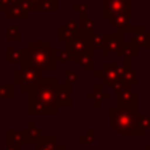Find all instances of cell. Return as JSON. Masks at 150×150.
Listing matches in <instances>:
<instances>
[{"label":"cell","mask_w":150,"mask_h":150,"mask_svg":"<svg viewBox=\"0 0 150 150\" xmlns=\"http://www.w3.org/2000/svg\"><path fill=\"white\" fill-rule=\"evenodd\" d=\"M58 86L57 78L44 76L40 78L28 92V113L31 115H57L58 103H57L55 87Z\"/></svg>","instance_id":"obj_1"},{"label":"cell","mask_w":150,"mask_h":150,"mask_svg":"<svg viewBox=\"0 0 150 150\" xmlns=\"http://www.w3.org/2000/svg\"><path fill=\"white\" fill-rule=\"evenodd\" d=\"M24 57L21 68H33L37 71H57V47L50 40H31L24 47Z\"/></svg>","instance_id":"obj_2"},{"label":"cell","mask_w":150,"mask_h":150,"mask_svg":"<svg viewBox=\"0 0 150 150\" xmlns=\"http://www.w3.org/2000/svg\"><path fill=\"white\" fill-rule=\"evenodd\" d=\"M137 111L126 110L120 107H111L108 110V126L118 134L126 137H144L145 131H140L136 124Z\"/></svg>","instance_id":"obj_3"},{"label":"cell","mask_w":150,"mask_h":150,"mask_svg":"<svg viewBox=\"0 0 150 150\" xmlns=\"http://www.w3.org/2000/svg\"><path fill=\"white\" fill-rule=\"evenodd\" d=\"M40 78H44L42 71H37L33 68H20L13 71V82L15 86H20V91L28 94L29 89L39 81Z\"/></svg>","instance_id":"obj_4"},{"label":"cell","mask_w":150,"mask_h":150,"mask_svg":"<svg viewBox=\"0 0 150 150\" xmlns=\"http://www.w3.org/2000/svg\"><path fill=\"white\" fill-rule=\"evenodd\" d=\"M123 71V65L116 62H105L102 63L100 69H95L94 76L102 81V86H110L111 82L118 81Z\"/></svg>","instance_id":"obj_5"},{"label":"cell","mask_w":150,"mask_h":150,"mask_svg":"<svg viewBox=\"0 0 150 150\" xmlns=\"http://www.w3.org/2000/svg\"><path fill=\"white\" fill-rule=\"evenodd\" d=\"M116 34H120L121 37L127 36L131 37L134 44L140 49H150V33L144 26H127L121 31H116Z\"/></svg>","instance_id":"obj_6"},{"label":"cell","mask_w":150,"mask_h":150,"mask_svg":"<svg viewBox=\"0 0 150 150\" xmlns=\"http://www.w3.org/2000/svg\"><path fill=\"white\" fill-rule=\"evenodd\" d=\"M65 49L68 50L71 55H82V53L94 55V52H95L91 45L89 36H84V34H76L69 42L65 44Z\"/></svg>","instance_id":"obj_7"},{"label":"cell","mask_w":150,"mask_h":150,"mask_svg":"<svg viewBox=\"0 0 150 150\" xmlns=\"http://www.w3.org/2000/svg\"><path fill=\"white\" fill-rule=\"evenodd\" d=\"M131 11V0H102V16L108 20L111 15Z\"/></svg>","instance_id":"obj_8"},{"label":"cell","mask_w":150,"mask_h":150,"mask_svg":"<svg viewBox=\"0 0 150 150\" xmlns=\"http://www.w3.org/2000/svg\"><path fill=\"white\" fill-rule=\"evenodd\" d=\"M18 136H20V140H21V145H36L40 139H42V131L37 127V124L34 121H31L26 127H21L18 131Z\"/></svg>","instance_id":"obj_9"},{"label":"cell","mask_w":150,"mask_h":150,"mask_svg":"<svg viewBox=\"0 0 150 150\" xmlns=\"http://www.w3.org/2000/svg\"><path fill=\"white\" fill-rule=\"evenodd\" d=\"M116 103L120 108L137 111V108H139V95L136 92H132L131 87H126L116 94Z\"/></svg>","instance_id":"obj_10"},{"label":"cell","mask_w":150,"mask_h":150,"mask_svg":"<svg viewBox=\"0 0 150 150\" xmlns=\"http://www.w3.org/2000/svg\"><path fill=\"white\" fill-rule=\"evenodd\" d=\"M124 37H121L116 33H105V40L103 45L100 49V53L103 57L107 55H120V49H121V42Z\"/></svg>","instance_id":"obj_11"},{"label":"cell","mask_w":150,"mask_h":150,"mask_svg":"<svg viewBox=\"0 0 150 150\" xmlns=\"http://www.w3.org/2000/svg\"><path fill=\"white\" fill-rule=\"evenodd\" d=\"M5 15H7V20H26L29 16V10L21 0H13L7 7Z\"/></svg>","instance_id":"obj_12"},{"label":"cell","mask_w":150,"mask_h":150,"mask_svg":"<svg viewBox=\"0 0 150 150\" xmlns=\"http://www.w3.org/2000/svg\"><path fill=\"white\" fill-rule=\"evenodd\" d=\"M121 65H123V71H121L120 81L123 82L124 86H127V87L132 89V86L139 84V78H137L136 71H134L132 66H131V60L129 58H124Z\"/></svg>","instance_id":"obj_13"},{"label":"cell","mask_w":150,"mask_h":150,"mask_svg":"<svg viewBox=\"0 0 150 150\" xmlns=\"http://www.w3.org/2000/svg\"><path fill=\"white\" fill-rule=\"evenodd\" d=\"M55 95H57V103L60 107H73V100H71V87L65 84H58L55 87Z\"/></svg>","instance_id":"obj_14"},{"label":"cell","mask_w":150,"mask_h":150,"mask_svg":"<svg viewBox=\"0 0 150 150\" xmlns=\"http://www.w3.org/2000/svg\"><path fill=\"white\" fill-rule=\"evenodd\" d=\"M86 97H87V100H92V102H94L95 107L100 108L102 105H103L105 102H107L108 98H110V94H108V92L105 91L102 84H95L94 92H87V94H86Z\"/></svg>","instance_id":"obj_15"},{"label":"cell","mask_w":150,"mask_h":150,"mask_svg":"<svg viewBox=\"0 0 150 150\" xmlns=\"http://www.w3.org/2000/svg\"><path fill=\"white\" fill-rule=\"evenodd\" d=\"M129 20H131V11H121V13L111 15L107 21L111 28H116V31H121L129 26Z\"/></svg>","instance_id":"obj_16"},{"label":"cell","mask_w":150,"mask_h":150,"mask_svg":"<svg viewBox=\"0 0 150 150\" xmlns=\"http://www.w3.org/2000/svg\"><path fill=\"white\" fill-rule=\"evenodd\" d=\"M26 57V50L21 49V47H8L5 50V62L10 63V65H21Z\"/></svg>","instance_id":"obj_17"},{"label":"cell","mask_w":150,"mask_h":150,"mask_svg":"<svg viewBox=\"0 0 150 150\" xmlns=\"http://www.w3.org/2000/svg\"><path fill=\"white\" fill-rule=\"evenodd\" d=\"M5 150H21V140L18 131L7 127L5 131Z\"/></svg>","instance_id":"obj_18"},{"label":"cell","mask_w":150,"mask_h":150,"mask_svg":"<svg viewBox=\"0 0 150 150\" xmlns=\"http://www.w3.org/2000/svg\"><path fill=\"white\" fill-rule=\"evenodd\" d=\"M71 62L79 65L81 68L87 69V71H95V62H94V55H87V53H82V55H73Z\"/></svg>","instance_id":"obj_19"},{"label":"cell","mask_w":150,"mask_h":150,"mask_svg":"<svg viewBox=\"0 0 150 150\" xmlns=\"http://www.w3.org/2000/svg\"><path fill=\"white\" fill-rule=\"evenodd\" d=\"M120 55L123 58H132V57L139 55V47L132 42L131 39H123L121 42V49H120Z\"/></svg>","instance_id":"obj_20"},{"label":"cell","mask_w":150,"mask_h":150,"mask_svg":"<svg viewBox=\"0 0 150 150\" xmlns=\"http://www.w3.org/2000/svg\"><path fill=\"white\" fill-rule=\"evenodd\" d=\"M58 137L57 136H42V139L36 144L34 150H57L58 149Z\"/></svg>","instance_id":"obj_21"},{"label":"cell","mask_w":150,"mask_h":150,"mask_svg":"<svg viewBox=\"0 0 150 150\" xmlns=\"http://www.w3.org/2000/svg\"><path fill=\"white\" fill-rule=\"evenodd\" d=\"M79 21V34H84V36H91V34L95 33V21L91 20V18H82Z\"/></svg>","instance_id":"obj_22"},{"label":"cell","mask_w":150,"mask_h":150,"mask_svg":"<svg viewBox=\"0 0 150 150\" xmlns=\"http://www.w3.org/2000/svg\"><path fill=\"white\" fill-rule=\"evenodd\" d=\"M57 10H58V0H45L40 5H37L33 11H49V13H53Z\"/></svg>","instance_id":"obj_23"},{"label":"cell","mask_w":150,"mask_h":150,"mask_svg":"<svg viewBox=\"0 0 150 150\" xmlns=\"http://www.w3.org/2000/svg\"><path fill=\"white\" fill-rule=\"evenodd\" d=\"M5 39L8 42H21V31L18 26H8L5 31Z\"/></svg>","instance_id":"obj_24"},{"label":"cell","mask_w":150,"mask_h":150,"mask_svg":"<svg viewBox=\"0 0 150 150\" xmlns=\"http://www.w3.org/2000/svg\"><path fill=\"white\" fill-rule=\"evenodd\" d=\"M89 40H91V45L94 50H100L102 45H103L105 40V33H94L89 36Z\"/></svg>","instance_id":"obj_25"},{"label":"cell","mask_w":150,"mask_h":150,"mask_svg":"<svg viewBox=\"0 0 150 150\" xmlns=\"http://www.w3.org/2000/svg\"><path fill=\"white\" fill-rule=\"evenodd\" d=\"M15 89L10 84H0V100H13Z\"/></svg>","instance_id":"obj_26"},{"label":"cell","mask_w":150,"mask_h":150,"mask_svg":"<svg viewBox=\"0 0 150 150\" xmlns=\"http://www.w3.org/2000/svg\"><path fill=\"white\" fill-rule=\"evenodd\" d=\"M94 142H95V129L94 127H87L86 132L79 137V144L81 145H91Z\"/></svg>","instance_id":"obj_27"},{"label":"cell","mask_w":150,"mask_h":150,"mask_svg":"<svg viewBox=\"0 0 150 150\" xmlns=\"http://www.w3.org/2000/svg\"><path fill=\"white\" fill-rule=\"evenodd\" d=\"M73 37H74V34L69 33V31L66 29L63 24H60V26L57 28V39H58L60 42H65V44H66V42H69Z\"/></svg>","instance_id":"obj_28"},{"label":"cell","mask_w":150,"mask_h":150,"mask_svg":"<svg viewBox=\"0 0 150 150\" xmlns=\"http://www.w3.org/2000/svg\"><path fill=\"white\" fill-rule=\"evenodd\" d=\"M65 86H69V87H73L74 84H78L79 82V73L74 71V69H66L65 71Z\"/></svg>","instance_id":"obj_29"},{"label":"cell","mask_w":150,"mask_h":150,"mask_svg":"<svg viewBox=\"0 0 150 150\" xmlns=\"http://www.w3.org/2000/svg\"><path fill=\"white\" fill-rule=\"evenodd\" d=\"M136 124L140 131H149L150 129V115H137Z\"/></svg>","instance_id":"obj_30"},{"label":"cell","mask_w":150,"mask_h":150,"mask_svg":"<svg viewBox=\"0 0 150 150\" xmlns=\"http://www.w3.org/2000/svg\"><path fill=\"white\" fill-rule=\"evenodd\" d=\"M71 53L66 49H57V62L58 63H68L71 62Z\"/></svg>","instance_id":"obj_31"},{"label":"cell","mask_w":150,"mask_h":150,"mask_svg":"<svg viewBox=\"0 0 150 150\" xmlns=\"http://www.w3.org/2000/svg\"><path fill=\"white\" fill-rule=\"evenodd\" d=\"M71 10L74 11V13L79 15V20L87 18V7H86V4H73Z\"/></svg>","instance_id":"obj_32"},{"label":"cell","mask_w":150,"mask_h":150,"mask_svg":"<svg viewBox=\"0 0 150 150\" xmlns=\"http://www.w3.org/2000/svg\"><path fill=\"white\" fill-rule=\"evenodd\" d=\"M63 26H65L69 33L74 34V36H76V34H79V21L78 20H66V23L63 24Z\"/></svg>","instance_id":"obj_33"},{"label":"cell","mask_w":150,"mask_h":150,"mask_svg":"<svg viewBox=\"0 0 150 150\" xmlns=\"http://www.w3.org/2000/svg\"><path fill=\"white\" fill-rule=\"evenodd\" d=\"M21 2H23L24 5H26V8L29 11H33L34 8L37 7V5H40L42 4V2H45V0H21Z\"/></svg>","instance_id":"obj_34"},{"label":"cell","mask_w":150,"mask_h":150,"mask_svg":"<svg viewBox=\"0 0 150 150\" xmlns=\"http://www.w3.org/2000/svg\"><path fill=\"white\" fill-rule=\"evenodd\" d=\"M108 87H110V89H111V91H113V92H116V94H118V92H120V91H123V89H126L127 86H124L123 82H121L120 79H118V81L111 82V84L108 86Z\"/></svg>","instance_id":"obj_35"},{"label":"cell","mask_w":150,"mask_h":150,"mask_svg":"<svg viewBox=\"0 0 150 150\" xmlns=\"http://www.w3.org/2000/svg\"><path fill=\"white\" fill-rule=\"evenodd\" d=\"M11 2H13V0H0V11L7 10V7L11 4Z\"/></svg>","instance_id":"obj_36"},{"label":"cell","mask_w":150,"mask_h":150,"mask_svg":"<svg viewBox=\"0 0 150 150\" xmlns=\"http://www.w3.org/2000/svg\"><path fill=\"white\" fill-rule=\"evenodd\" d=\"M145 150H150V142H149V144H145Z\"/></svg>","instance_id":"obj_37"}]
</instances>
